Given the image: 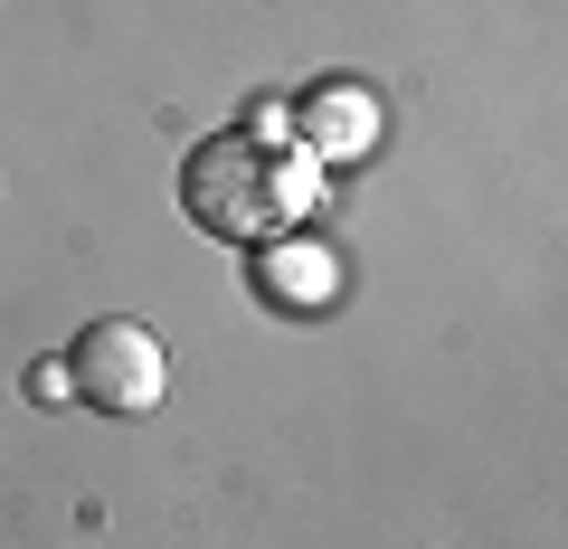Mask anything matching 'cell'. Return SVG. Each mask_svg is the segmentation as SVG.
Returning a JSON list of instances; mask_svg holds the SVG:
<instances>
[{"instance_id": "6da1fadb", "label": "cell", "mask_w": 568, "mask_h": 549, "mask_svg": "<svg viewBox=\"0 0 568 549\" xmlns=\"http://www.w3.org/2000/svg\"><path fill=\"white\" fill-rule=\"evenodd\" d=\"M304 162H284L265 133H219L181 171V200L209 237H275L284 218H304Z\"/></svg>"}, {"instance_id": "7a4b0ae2", "label": "cell", "mask_w": 568, "mask_h": 549, "mask_svg": "<svg viewBox=\"0 0 568 549\" xmlns=\"http://www.w3.org/2000/svg\"><path fill=\"white\" fill-rule=\"evenodd\" d=\"M162 379H171V360H162V342L142 323H85L77 342H67V388H77L85 407H104V417H142V407H162Z\"/></svg>"}, {"instance_id": "3957f363", "label": "cell", "mask_w": 568, "mask_h": 549, "mask_svg": "<svg viewBox=\"0 0 568 549\" xmlns=\"http://www.w3.org/2000/svg\"><path fill=\"white\" fill-rule=\"evenodd\" d=\"M369 123H379V114H369V95H351V85H342V95H313V104H304V133H313V152H332V162L369 152Z\"/></svg>"}]
</instances>
